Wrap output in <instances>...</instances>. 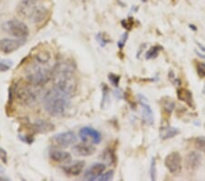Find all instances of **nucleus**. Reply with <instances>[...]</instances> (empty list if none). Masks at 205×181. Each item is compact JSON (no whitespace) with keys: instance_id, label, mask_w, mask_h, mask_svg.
Wrapping results in <instances>:
<instances>
[{"instance_id":"nucleus-1","label":"nucleus","mask_w":205,"mask_h":181,"mask_svg":"<svg viewBox=\"0 0 205 181\" xmlns=\"http://www.w3.org/2000/svg\"><path fill=\"white\" fill-rule=\"evenodd\" d=\"M54 89L71 98L77 90V80L73 69L65 64H58L52 73Z\"/></svg>"},{"instance_id":"nucleus-2","label":"nucleus","mask_w":205,"mask_h":181,"mask_svg":"<svg viewBox=\"0 0 205 181\" xmlns=\"http://www.w3.org/2000/svg\"><path fill=\"white\" fill-rule=\"evenodd\" d=\"M43 103L46 111L52 116H62L70 107L69 97L54 88L45 92Z\"/></svg>"},{"instance_id":"nucleus-3","label":"nucleus","mask_w":205,"mask_h":181,"mask_svg":"<svg viewBox=\"0 0 205 181\" xmlns=\"http://www.w3.org/2000/svg\"><path fill=\"white\" fill-rule=\"evenodd\" d=\"M15 97L23 104L32 105L37 103L39 100H43L45 92L41 89V86L34 85L26 82H18L14 88Z\"/></svg>"},{"instance_id":"nucleus-4","label":"nucleus","mask_w":205,"mask_h":181,"mask_svg":"<svg viewBox=\"0 0 205 181\" xmlns=\"http://www.w3.org/2000/svg\"><path fill=\"white\" fill-rule=\"evenodd\" d=\"M38 0H22L18 6L17 11L19 17L39 23L45 19L47 9L41 5H38Z\"/></svg>"},{"instance_id":"nucleus-5","label":"nucleus","mask_w":205,"mask_h":181,"mask_svg":"<svg viewBox=\"0 0 205 181\" xmlns=\"http://www.w3.org/2000/svg\"><path fill=\"white\" fill-rule=\"evenodd\" d=\"M43 65L35 61L34 63L28 64L25 69V76L26 82L31 84L42 86L47 83L52 79L53 70L46 68Z\"/></svg>"},{"instance_id":"nucleus-6","label":"nucleus","mask_w":205,"mask_h":181,"mask_svg":"<svg viewBox=\"0 0 205 181\" xmlns=\"http://www.w3.org/2000/svg\"><path fill=\"white\" fill-rule=\"evenodd\" d=\"M3 29L9 35L18 39H25L29 34L27 26L18 19H11L5 22L3 24Z\"/></svg>"},{"instance_id":"nucleus-7","label":"nucleus","mask_w":205,"mask_h":181,"mask_svg":"<svg viewBox=\"0 0 205 181\" xmlns=\"http://www.w3.org/2000/svg\"><path fill=\"white\" fill-rule=\"evenodd\" d=\"M78 141V136L72 131H67L60 134H58L53 136L52 142L59 147H68L74 144H76Z\"/></svg>"},{"instance_id":"nucleus-8","label":"nucleus","mask_w":205,"mask_h":181,"mask_svg":"<svg viewBox=\"0 0 205 181\" xmlns=\"http://www.w3.org/2000/svg\"><path fill=\"white\" fill-rule=\"evenodd\" d=\"M182 159L178 152H172L169 154L165 158V166L167 169L173 175L181 173L182 168Z\"/></svg>"},{"instance_id":"nucleus-9","label":"nucleus","mask_w":205,"mask_h":181,"mask_svg":"<svg viewBox=\"0 0 205 181\" xmlns=\"http://www.w3.org/2000/svg\"><path fill=\"white\" fill-rule=\"evenodd\" d=\"M78 136H79V138L81 139L82 142L89 143V144L91 143V144L98 145L102 140L101 134L98 130H96L92 127H89V126L81 128L79 130Z\"/></svg>"},{"instance_id":"nucleus-10","label":"nucleus","mask_w":205,"mask_h":181,"mask_svg":"<svg viewBox=\"0 0 205 181\" xmlns=\"http://www.w3.org/2000/svg\"><path fill=\"white\" fill-rule=\"evenodd\" d=\"M25 43L24 39H3L0 40V50L6 54H9L18 50Z\"/></svg>"},{"instance_id":"nucleus-11","label":"nucleus","mask_w":205,"mask_h":181,"mask_svg":"<svg viewBox=\"0 0 205 181\" xmlns=\"http://www.w3.org/2000/svg\"><path fill=\"white\" fill-rule=\"evenodd\" d=\"M139 101L141 105V113H142V120L147 125H151L154 122V115L152 109L148 103V99L142 95L139 94Z\"/></svg>"},{"instance_id":"nucleus-12","label":"nucleus","mask_w":205,"mask_h":181,"mask_svg":"<svg viewBox=\"0 0 205 181\" xmlns=\"http://www.w3.org/2000/svg\"><path fill=\"white\" fill-rule=\"evenodd\" d=\"M106 166L103 163H95L91 165L87 169L84 175V179L87 180H96L98 179L105 171Z\"/></svg>"},{"instance_id":"nucleus-13","label":"nucleus","mask_w":205,"mask_h":181,"mask_svg":"<svg viewBox=\"0 0 205 181\" xmlns=\"http://www.w3.org/2000/svg\"><path fill=\"white\" fill-rule=\"evenodd\" d=\"M202 160L203 158L200 153L192 151L187 155L185 159V166L188 170H195L201 166Z\"/></svg>"},{"instance_id":"nucleus-14","label":"nucleus","mask_w":205,"mask_h":181,"mask_svg":"<svg viewBox=\"0 0 205 181\" xmlns=\"http://www.w3.org/2000/svg\"><path fill=\"white\" fill-rule=\"evenodd\" d=\"M73 152L75 155L79 156V157H90L92 156L95 151L96 148L89 143H84L83 144H78L76 145L73 148H72Z\"/></svg>"},{"instance_id":"nucleus-15","label":"nucleus","mask_w":205,"mask_h":181,"mask_svg":"<svg viewBox=\"0 0 205 181\" xmlns=\"http://www.w3.org/2000/svg\"><path fill=\"white\" fill-rule=\"evenodd\" d=\"M86 163L84 161L78 160V161H75L72 162L70 164L66 165L63 167V170L65 173H67L68 175L70 176H78L80 173H82L84 167H85Z\"/></svg>"},{"instance_id":"nucleus-16","label":"nucleus","mask_w":205,"mask_h":181,"mask_svg":"<svg viewBox=\"0 0 205 181\" xmlns=\"http://www.w3.org/2000/svg\"><path fill=\"white\" fill-rule=\"evenodd\" d=\"M49 158L57 163H68L72 158L68 152L58 149H51L49 151Z\"/></svg>"},{"instance_id":"nucleus-17","label":"nucleus","mask_w":205,"mask_h":181,"mask_svg":"<svg viewBox=\"0 0 205 181\" xmlns=\"http://www.w3.org/2000/svg\"><path fill=\"white\" fill-rule=\"evenodd\" d=\"M32 127L35 130V132L40 133V134H46V133H49L55 129V126L53 124L49 123L48 121H45V120L36 121L32 124Z\"/></svg>"},{"instance_id":"nucleus-18","label":"nucleus","mask_w":205,"mask_h":181,"mask_svg":"<svg viewBox=\"0 0 205 181\" xmlns=\"http://www.w3.org/2000/svg\"><path fill=\"white\" fill-rule=\"evenodd\" d=\"M177 97L180 101L184 102L186 104H188L190 107L194 108L195 104H194V101H193V96L191 91H190L187 89L184 88H179L177 90Z\"/></svg>"},{"instance_id":"nucleus-19","label":"nucleus","mask_w":205,"mask_h":181,"mask_svg":"<svg viewBox=\"0 0 205 181\" xmlns=\"http://www.w3.org/2000/svg\"><path fill=\"white\" fill-rule=\"evenodd\" d=\"M180 134V130L176 127L166 125L159 128V137L162 140H167L170 138H172L174 136H178Z\"/></svg>"},{"instance_id":"nucleus-20","label":"nucleus","mask_w":205,"mask_h":181,"mask_svg":"<svg viewBox=\"0 0 205 181\" xmlns=\"http://www.w3.org/2000/svg\"><path fill=\"white\" fill-rule=\"evenodd\" d=\"M50 58H51L50 53L46 50H39L34 55L35 61H37L38 63H41V64L47 63L49 61Z\"/></svg>"},{"instance_id":"nucleus-21","label":"nucleus","mask_w":205,"mask_h":181,"mask_svg":"<svg viewBox=\"0 0 205 181\" xmlns=\"http://www.w3.org/2000/svg\"><path fill=\"white\" fill-rule=\"evenodd\" d=\"M162 49L161 47L159 46H153L151 47L145 54V59L146 60H153L155 58H157L159 56L160 50Z\"/></svg>"},{"instance_id":"nucleus-22","label":"nucleus","mask_w":205,"mask_h":181,"mask_svg":"<svg viewBox=\"0 0 205 181\" xmlns=\"http://www.w3.org/2000/svg\"><path fill=\"white\" fill-rule=\"evenodd\" d=\"M174 107H175V103L171 98H167V100L162 101V108L167 113L170 114L172 113V111L174 110Z\"/></svg>"},{"instance_id":"nucleus-23","label":"nucleus","mask_w":205,"mask_h":181,"mask_svg":"<svg viewBox=\"0 0 205 181\" xmlns=\"http://www.w3.org/2000/svg\"><path fill=\"white\" fill-rule=\"evenodd\" d=\"M195 147L205 153V137L204 136H198L195 139Z\"/></svg>"},{"instance_id":"nucleus-24","label":"nucleus","mask_w":205,"mask_h":181,"mask_svg":"<svg viewBox=\"0 0 205 181\" xmlns=\"http://www.w3.org/2000/svg\"><path fill=\"white\" fill-rule=\"evenodd\" d=\"M119 80H120V77L117 74H114V73H110L109 74V81L111 82V84L118 88L119 84Z\"/></svg>"},{"instance_id":"nucleus-25","label":"nucleus","mask_w":205,"mask_h":181,"mask_svg":"<svg viewBox=\"0 0 205 181\" xmlns=\"http://www.w3.org/2000/svg\"><path fill=\"white\" fill-rule=\"evenodd\" d=\"M196 69H197V74L201 78H205V62L199 61L196 64Z\"/></svg>"},{"instance_id":"nucleus-26","label":"nucleus","mask_w":205,"mask_h":181,"mask_svg":"<svg viewBox=\"0 0 205 181\" xmlns=\"http://www.w3.org/2000/svg\"><path fill=\"white\" fill-rule=\"evenodd\" d=\"M13 65V62L11 61H8V60H5V61H0V71H6L8 70L9 69L11 68V66Z\"/></svg>"},{"instance_id":"nucleus-27","label":"nucleus","mask_w":205,"mask_h":181,"mask_svg":"<svg viewBox=\"0 0 205 181\" xmlns=\"http://www.w3.org/2000/svg\"><path fill=\"white\" fill-rule=\"evenodd\" d=\"M114 177V171L113 170H111V171H108L104 174H102L98 179V181H108V180H111L113 179Z\"/></svg>"},{"instance_id":"nucleus-28","label":"nucleus","mask_w":205,"mask_h":181,"mask_svg":"<svg viewBox=\"0 0 205 181\" xmlns=\"http://www.w3.org/2000/svg\"><path fill=\"white\" fill-rule=\"evenodd\" d=\"M151 179L156 180V160L152 158L151 163Z\"/></svg>"},{"instance_id":"nucleus-29","label":"nucleus","mask_w":205,"mask_h":181,"mask_svg":"<svg viewBox=\"0 0 205 181\" xmlns=\"http://www.w3.org/2000/svg\"><path fill=\"white\" fill-rule=\"evenodd\" d=\"M104 36H105L104 34H102V33H98V34L97 35V37H96L98 42L100 44L101 47H105L108 43H110V40H106Z\"/></svg>"},{"instance_id":"nucleus-30","label":"nucleus","mask_w":205,"mask_h":181,"mask_svg":"<svg viewBox=\"0 0 205 181\" xmlns=\"http://www.w3.org/2000/svg\"><path fill=\"white\" fill-rule=\"evenodd\" d=\"M128 38H129V34H128L127 32H125V33L121 36L120 40L118 41V47H119V49H122V48H123V47L125 46L126 42H127Z\"/></svg>"},{"instance_id":"nucleus-31","label":"nucleus","mask_w":205,"mask_h":181,"mask_svg":"<svg viewBox=\"0 0 205 181\" xmlns=\"http://www.w3.org/2000/svg\"><path fill=\"white\" fill-rule=\"evenodd\" d=\"M0 158H1L2 162H3L4 164H6V163H7V153H6V151L4 148H2V147H0Z\"/></svg>"},{"instance_id":"nucleus-32","label":"nucleus","mask_w":205,"mask_h":181,"mask_svg":"<svg viewBox=\"0 0 205 181\" xmlns=\"http://www.w3.org/2000/svg\"><path fill=\"white\" fill-rule=\"evenodd\" d=\"M169 79H170V81H171V82L173 84H175V85L180 84V82L178 81V79H177V78H175L174 72H173L172 70H171V72L169 73Z\"/></svg>"},{"instance_id":"nucleus-33","label":"nucleus","mask_w":205,"mask_h":181,"mask_svg":"<svg viewBox=\"0 0 205 181\" xmlns=\"http://www.w3.org/2000/svg\"><path fill=\"white\" fill-rule=\"evenodd\" d=\"M131 19H130V20H128V19H125V20H123L122 22H121V24L124 26V27H126L127 29H131V27H132V20Z\"/></svg>"},{"instance_id":"nucleus-34","label":"nucleus","mask_w":205,"mask_h":181,"mask_svg":"<svg viewBox=\"0 0 205 181\" xmlns=\"http://www.w3.org/2000/svg\"><path fill=\"white\" fill-rule=\"evenodd\" d=\"M114 93H115V96H116L118 99H121V98H122V91L120 90H116Z\"/></svg>"},{"instance_id":"nucleus-35","label":"nucleus","mask_w":205,"mask_h":181,"mask_svg":"<svg viewBox=\"0 0 205 181\" xmlns=\"http://www.w3.org/2000/svg\"><path fill=\"white\" fill-rule=\"evenodd\" d=\"M5 173V168L3 167V166L0 164V175H3Z\"/></svg>"},{"instance_id":"nucleus-36","label":"nucleus","mask_w":205,"mask_h":181,"mask_svg":"<svg viewBox=\"0 0 205 181\" xmlns=\"http://www.w3.org/2000/svg\"><path fill=\"white\" fill-rule=\"evenodd\" d=\"M203 93L205 94V85H204V87H203Z\"/></svg>"},{"instance_id":"nucleus-37","label":"nucleus","mask_w":205,"mask_h":181,"mask_svg":"<svg viewBox=\"0 0 205 181\" xmlns=\"http://www.w3.org/2000/svg\"><path fill=\"white\" fill-rule=\"evenodd\" d=\"M204 127H205V124H204Z\"/></svg>"}]
</instances>
